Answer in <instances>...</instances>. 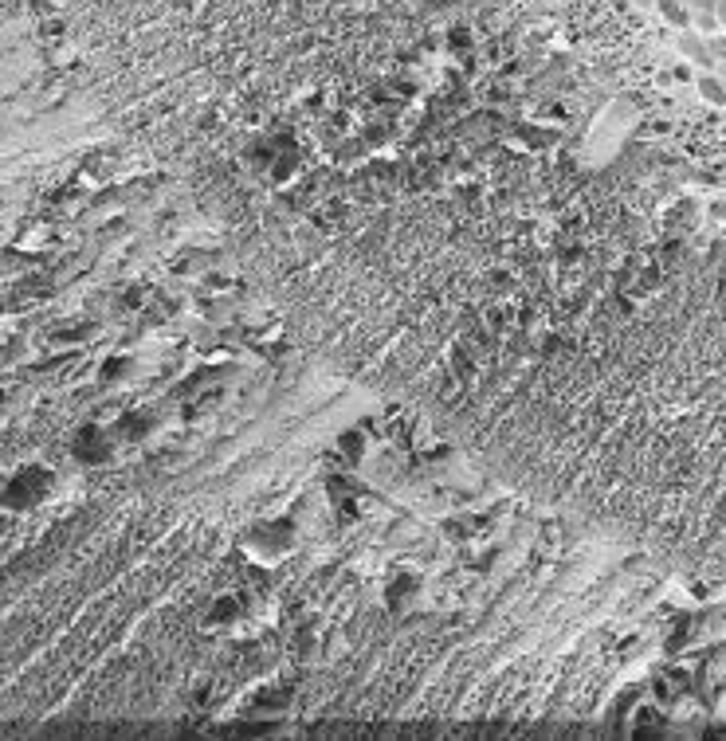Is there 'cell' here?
<instances>
[{"label":"cell","mask_w":726,"mask_h":741,"mask_svg":"<svg viewBox=\"0 0 726 741\" xmlns=\"http://www.w3.org/2000/svg\"><path fill=\"white\" fill-rule=\"evenodd\" d=\"M47 482H52V475H47L44 467H28V471H20L17 479L4 487L0 499L9 502V506H36V502L44 499Z\"/></svg>","instance_id":"cell-1"},{"label":"cell","mask_w":726,"mask_h":741,"mask_svg":"<svg viewBox=\"0 0 726 741\" xmlns=\"http://www.w3.org/2000/svg\"><path fill=\"white\" fill-rule=\"evenodd\" d=\"M75 456H79L83 464H102V459L110 456V439L102 436L99 428L79 432V439H75Z\"/></svg>","instance_id":"cell-2"}]
</instances>
